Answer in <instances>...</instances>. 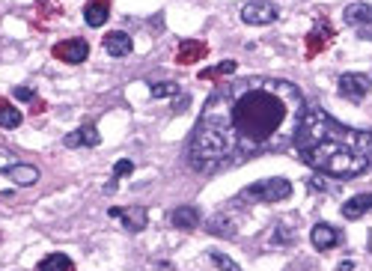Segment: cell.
<instances>
[{
    "label": "cell",
    "instance_id": "6da1fadb",
    "mask_svg": "<svg viewBox=\"0 0 372 271\" xmlns=\"http://www.w3.org/2000/svg\"><path fill=\"white\" fill-rule=\"evenodd\" d=\"M307 105L283 78H241L215 89L188 138V164L197 173L283 152L295 143Z\"/></svg>",
    "mask_w": 372,
    "mask_h": 271
},
{
    "label": "cell",
    "instance_id": "7a4b0ae2",
    "mask_svg": "<svg viewBox=\"0 0 372 271\" xmlns=\"http://www.w3.org/2000/svg\"><path fill=\"white\" fill-rule=\"evenodd\" d=\"M292 146L301 161L322 176L355 179L372 167V131L343 126L322 108L304 114Z\"/></svg>",
    "mask_w": 372,
    "mask_h": 271
},
{
    "label": "cell",
    "instance_id": "3957f363",
    "mask_svg": "<svg viewBox=\"0 0 372 271\" xmlns=\"http://www.w3.org/2000/svg\"><path fill=\"white\" fill-rule=\"evenodd\" d=\"M289 197H292V182L283 176L253 182L239 194V200H253V203H280V200H289Z\"/></svg>",
    "mask_w": 372,
    "mask_h": 271
},
{
    "label": "cell",
    "instance_id": "277c9868",
    "mask_svg": "<svg viewBox=\"0 0 372 271\" xmlns=\"http://www.w3.org/2000/svg\"><path fill=\"white\" fill-rule=\"evenodd\" d=\"M280 9L274 0H251V3L241 6V21L244 24H253V27H262V24H271L277 21Z\"/></svg>",
    "mask_w": 372,
    "mask_h": 271
},
{
    "label": "cell",
    "instance_id": "5b68a950",
    "mask_svg": "<svg viewBox=\"0 0 372 271\" xmlns=\"http://www.w3.org/2000/svg\"><path fill=\"white\" fill-rule=\"evenodd\" d=\"M336 89H340V96L355 101V105H360V101L366 98V93L372 89V81L366 75H357V72H348V75H340V81H336Z\"/></svg>",
    "mask_w": 372,
    "mask_h": 271
},
{
    "label": "cell",
    "instance_id": "8992f818",
    "mask_svg": "<svg viewBox=\"0 0 372 271\" xmlns=\"http://www.w3.org/2000/svg\"><path fill=\"white\" fill-rule=\"evenodd\" d=\"M51 54L57 60H63V63H72V66H77V63H84L87 57H89V42L87 39H66V42H57L51 48Z\"/></svg>",
    "mask_w": 372,
    "mask_h": 271
},
{
    "label": "cell",
    "instance_id": "52a82bcc",
    "mask_svg": "<svg viewBox=\"0 0 372 271\" xmlns=\"http://www.w3.org/2000/svg\"><path fill=\"white\" fill-rule=\"evenodd\" d=\"M107 214L114 221H119L126 233H143L146 230V221H149V214H146L143 206H134V209H126V206H114L107 209Z\"/></svg>",
    "mask_w": 372,
    "mask_h": 271
},
{
    "label": "cell",
    "instance_id": "ba28073f",
    "mask_svg": "<svg viewBox=\"0 0 372 271\" xmlns=\"http://www.w3.org/2000/svg\"><path fill=\"white\" fill-rule=\"evenodd\" d=\"M334 36H336V33H334V27H331V21L319 18V21L313 24V30L307 33V39H304V42H307V57H315V54H322V51L334 42Z\"/></svg>",
    "mask_w": 372,
    "mask_h": 271
},
{
    "label": "cell",
    "instance_id": "9c48e42d",
    "mask_svg": "<svg viewBox=\"0 0 372 271\" xmlns=\"http://www.w3.org/2000/svg\"><path fill=\"white\" fill-rule=\"evenodd\" d=\"M310 242L315 251H334V247H340L343 244V233L334 227V224H325L319 221L315 227L310 230Z\"/></svg>",
    "mask_w": 372,
    "mask_h": 271
},
{
    "label": "cell",
    "instance_id": "30bf717a",
    "mask_svg": "<svg viewBox=\"0 0 372 271\" xmlns=\"http://www.w3.org/2000/svg\"><path fill=\"white\" fill-rule=\"evenodd\" d=\"M209 54V45L206 42H200V39H185L182 45H179V51H176V63L179 66H194L200 63L202 57Z\"/></svg>",
    "mask_w": 372,
    "mask_h": 271
},
{
    "label": "cell",
    "instance_id": "8fae6325",
    "mask_svg": "<svg viewBox=\"0 0 372 271\" xmlns=\"http://www.w3.org/2000/svg\"><path fill=\"white\" fill-rule=\"evenodd\" d=\"M170 221H173V227H176V230L191 233V230H197L200 224H202V214H200L197 206H179V209H173Z\"/></svg>",
    "mask_w": 372,
    "mask_h": 271
},
{
    "label": "cell",
    "instance_id": "7c38bea8",
    "mask_svg": "<svg viewBox=\"0 0 372 271\" xmlns=\"http://www.w3.org/2000/svg\"><path fill=\"white\" fill-rule=\"evenodd\" d=\"M63 143L69 146V149H81V146H98L101 138H98V129L96 126H81V129H75V131L66 134Z\"/></svg>",
    "mask_w": 372,
    "mask_h": 271
},
{
    "label": "cell",
    "instance_id": "4fadbf2b",
    "mask_svg": "<svg viewBox=\"0 0 372 271\" xmlns=\"http://www.w3.org/2000/svg\"><path fill=\"white\" fill-rule=\"evenodd\" d=\"M105 51L110 54V57H128V54L134 51V42L128 33H122V30H114V33H107L105 39Z\"/></svg>",
    "mask_w": 372,
    "mask_h": 271
},
{
    "label": "cell",
    "instance_id": "5bb4252c",
    "mask_svg": "<svg viewBox=\"0 0 372 271\" xmlns=\"http://www.w3.org/2000/svg\"><path fill=\"white\" fill-rule=\"evenodd\" d=\"M107 18H110V0H87L84 21L89 27H101Z\"/></svg>",
    "mask_w": 372,
    "mask_h": 271
},
{
    "label": "cell",
    "instance_id": "9a60e30c",
    "mask_svg": "<svg viewBox=\"0 0 372 271\" xmlns=\"http://www.w3.org/2000/svg\"><path fill=\"white\" fill-rule=\"evenodd\" d=\"M369 209H372V194H357L352 200H345L340 212H343L345 221H357V218H364Z\"/></svg>",
    "mask_w": 372,
    "mask_h": 271
},
{
    "label": "cell",
    "instance_id": "2e32d148",
    "mask_svg": "<svg viewBox=\"0 0 372 271\" xmlns=\"http://www.w3.org/2000/svg\"><path fill=\"white\" fill-rule=\"evenodd\" d=\"M343 18H345V24L348 27H364V24H369L372 21V6L369 3H348L345 9H343Z\"/></svg>",
    "mask_w": 372,
    "mask_h": 271
},
{
    "label": "cell",
    "instance_id": "e0dca14e",
    "mask_svg": "<svg viewBox=\"0 0 372 271\" xmlns=\"http://www.w3.org/2000/svg\"><path fill=\"white\" fill-rule=\"evenodd\" d=\"M6 176H9V182H13V185H21V188H24V185H33V182H36V179H39V170H36V167H33V164H13V167H9V170H3Z\"/></svg>",
    "mask_w": 372,
    "mask_h": 271
},
{
    "label": "cell",
    "instance_id": "ac0fdd59",
    "mask_svg": "<svg viewBox=\"0 0 372 271\" xmlns=\"http://www.w3.org/2000/svg\"><path fill=\"white\" fill-rule=\"evenodd\" d=\"M24 122V114L9 98H0V129H18Z\"/></svg>",
    "mask_w": 372,
    "mask_h": 271
},
{
    "label": "cell",
    "instance_id": "d6986e66",
    "mask_svg": "<svg viewBox=\"0 0 372 271\" xmlns=\"http://www.w3.org/2000/svg\"><path fill=\"white\" fill-rule=\"evenodd\" d=\"M39 271H75V263L66 254H48L39 263Z\"/></svg>",
    "mask_w": 372,
    "mask_h": 271
},
{
    "label": "cell",
    "instance_id": "ffe728a7",
    "mask_svg": "<svg viewBox=\"0 0 372 271\" xmlns=\"http://www.w3.org/2000/svg\"><path fill=\"white\" fill-rule=\"evenodd\" d=\"M235 66H239L235 60H221L218 66H211V69H202L197 78H200V81H215V78H230V75L235 72Z\"/></svg>",
    "mask_w": 372,
    "mask_h": 271
},
{
    "label": "cell",
    "instance_id": "44dd1931",
    "mask_svg": "<svg viewBox=\"0 0 372 271\" xmlns=\"http://www.w3.org/2000/svg\"><path fill=\"white\" fill-rule=\"evenodd\" d=\"M209 227L215 230V235H227V239H230V235H235V224L227 218V212H221L218 218H211Z\"/></svg>",
    "mask_w": 372,
    "mask_h": 271
},
{
    "label": "cell",
    "instance_id": "7402d4cb",
    "mask_svg": "<svg viewBox=\"0 0 372 271\" xmlns=\"http://www.w3.org/2000/svg\"><path fill=\"white\" fill-rule=\"evenodd\" d=\"M152 98H176L179 96V84L176 81H161V84H152Z\"/></svg>",
    "mask_w": 372,
    "mask_h": 271
},
{
    "label": "cell",
    "instance_id": "603a6c76",
    "mask_svg": "<svg viewBox=\"0 0 372 271\" xmlns=\"http://www.w3.org/2000/svg\"><path fill=\"white\" fill-rule=\"evenodd\" d=\"M209 259H211V263H215L221 271H241V268L235 265L227 254H221V251H209Z\"/></svg>",
    "mask_w": 372,
    "mask_h": 271
},
{
    "label": "cell",
    "instance_id": "cb8c5ba5",
    "mask_svg": "<svg viewBox=\"0 0 372 271\" xmlns=\"http://www.w3.org/2000/svg\"><path fill=\"white\" fill-rule=\"evenodd\" d=\"M134 170V161H128V158H119L117 167H114V179H122V176H128Z\"/></svg>",
    "mask_w": 372,
    "mask_h": 271
},
{
    "label": "cell",
    "instance_id": "d4e9b609",
    "mask_svg": "<svg viewBox=\"0 0 372 271\" xmlns=\"http://www.w3.org/2000/svg\"><path fill=\"white\" fill-rule=\"evenodd\" d=\"M13 164H18V158L9 152V149H3V146H0V170H9Z\"/></svg>",
    "mask_w": 372,
    "mask_h": 271
},
{
    "label": "cell",
    "instance_id": "484cf974",
    "mask_svg": "<svg viewBox=\"0 0 372 271\" xmlns=\"http://www.w3.org/2000/svg\"><path fill=\"white\" fill-rule=\"evenodd\" d=\"M289 242H292V233L286 227H277L271 235V244H289Z\"/></svg>",
    "mask_w": 372,
    "mask_h": 271
},
{
    "label": "cell",
    "instance_id": "4316f807",
    "mask_svg": "<svg viewBox=\"0 0 372 271\" xmlns=\"http://www.w3.org/2000/svg\"><path fill=\"white\" fill-rule=\"evenodd\" d=\"M13 93H15V98H21V101H36V93H33L30 87H15Z\"/></svg>",
    "mask_w": 372,
    "mask_h": 271
},
{
    "label": "cell",
    "instance_id": "83f0119b",
    "mask_svg": "<svg viewBox=\"0 0 372 271\" xmlns=\"http://www.w3.org/2000/svg\"><path fill=\"white\" fill-rule=\"evenodd\" d=\"M357 36L366 39V42H372V21H369V24H364V27H357Z\"/></svg>",
    "mask_w": 372,
    "mask_h": 271
},
{
    "label": "cell",
    "instance_id": "f1b7e54d",
    "mask_svg": "<svg viewBox=\"0 0 372 271\" xmlns=\"http://www.w3.org/2000/svg\"><path fill=\"white\" fill-rule=\"evenodd\" d=\"M188 101H191L188 96H176V98H173V110H185V108H188Z\"/></svg>",
    "mask_w": 372,
    "mask_h": 271
},
{
    "label": "cell",
    "instance_id": "f546056e",
    "mask_svg": "<svg viewBox=\"0 0 372 271\" xmlns=\"http://www.w3.org/2000/svg\"><path fill=\"white\" fill-rule=\"evenodd\" d=\"M310 191H325V182H322V179H310Z\"/></svg>",
    "mask_w": 372,
    "mask_h": 271
},
{
    "label": "cell",
    "instance_id": "4dcf8cb0",
    "mask_svg": "<svg viewBox=\"0 0 372 271\" xmlns=\"http://www.w3.org/2000/svg\"><path fill=\"white\" fill-rule=\"evenodd\" d=\"M336 271H355V263H352V259H343L340 268H336Z\"/></svg>",
    "mask_w": 372,
    "mask_h": 271
},
{
    "label": "cell",
    "instance_id": "1f68e13d",
    "mask_svg": "<svg viewBox=\"0 0 372 271\" xmlns=\"http://www.w3.org/2000/svg\"><path fill=\"white\" fill-rule=\"evenodd\" d=\"M366 247H369V254H372V233H369V239H366Z\"/></svg>",
    "mask_w": 372,
    "mask_h": 271
}]
</instances>
